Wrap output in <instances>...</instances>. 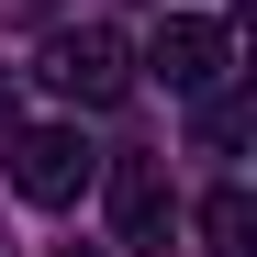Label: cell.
Instances as JSON below:
<instances>
[{"mask_svg":"<svg viewBox=\"0 0 257 257\" xmlns=\"http://www.w3.org/2000/svg\"><path fill=\"white\" fill-rule=\"evenodd\" d=\"M34 78H45L56 101H78V112H112L123 90H135V45H123L112 23H56L45 56H34Z\"/></svg>","mask_w":257,"mask_h":257,"instance_id":"cell-1","label":"cell"},{"mask_svg":"<svg viewBox=\"0 0 257 257\" xmlns=\"http://www.w3.org/2000/svg\"><path fill=\"white\" fill-rule=\"evenodd\" d=\"M90 146H78V123H23V135H12V190L34 201V212H67L78 190H90Z\"/></svg>","mask_w":257,"mask_h":257,"instance_id":"cell-2","label":"cell"},{"mask_svg":"<svg viewBox=\"0 0 257 257\" xmlns=\"http://www.w3.org/2000/svg\"><path fill=\"white\" fill-rule=\"evenodd\" d=\"M146 67H157L179 101H201V90H224V78H235V34L212 23V12H168L157 45H146Z\"/></svg>","mask_w":257,"mask_h":257,"instance_id":"cell-3","label":"cell"},{"mask_svg":"<svg viewBox=\"0 0 257 257\" xmlns=\"http://www.w3.org/2000/svg\"><path fill=\"white\" fill-rule=\"evenodd\" d=\"M101 179V201H112V235L123 246H146L157 224H168V168L157 157H112V168H90Z\"/></svg>","mask_w":257,"mask_h":257,"instance_id":"cell-4","label":"cell"},{"mask_svg":"<svg viewBox=\"0 0 257 257\" xmlns=\"http://www.w3.org/2000/svg\"><path fill=\"white\" fill-rule=\"evenodd\" d=\"M201 257H257V201H246L235 179L201 201Z\"/></svg>","mask_w":257,"mask_h":257,"instance_id":"cell-5","label":"cell"},{"mask_svg":"<svg viewBox=\"0 0 257 257\" xmlns=\"http://www.w3.org/2000/svg\"><path fill=\"white\" fill-rule=\"evenodd\" d=\"M12 12H56V0H12Z\"/></svg>","mask_w":257,"mask_h":257,"instance_id":"cell-6","label":"cell"},{"mask_svg":"<svg viewBox=\"0 0 257 257\" xmlns=\"http://www.w3.org/2000/svg\"><path fill=\"white\" fill-rule=\"evenodd\" d=\"M56 257H90V246H56Z\"/></svg>","mask_w":257,"mask_h":257,"instance_id":"cell-7","label":"cell"}]
</instances>
